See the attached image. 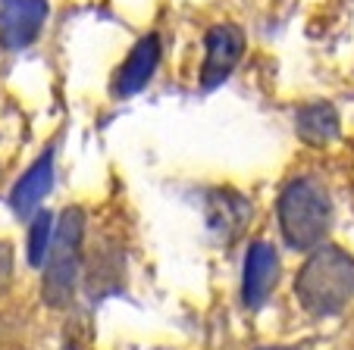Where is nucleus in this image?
Segmentation results:
<instances>
[{"label":"nucleus","instance_id":"nucleus-1","mask_svg":"<svg viewBox=\"0 0 354 350\" xmlns=\"http://www.w3.org/2000/svg\"><path fill=\"white\" fill-rule=\"evenodd\" d=\"M295 298L317 319L339 316L354 300V257L342 247H314L295 278Z\"/></svg>","mask_w":354,"mask_h":350},{"label":"nucleus","instance_id":"nucleus-2","mask_svg":"<svg viewBox=\"0 0 354 350\" xmlns=\"http://www.w3.org/2000/svg\"><path fill=\"white\" fill-rule=\"evenodd\" d=\"M82 241H85V213L79 206H69L60 213V222L54 225V238L44 257V282L41 298L50 310H66L75 298V282L82 269Z\"/></svg>","mask_w":354,"mask_h":350},{"label":"nucleus","instance_id":"nucleus-3","mask_svg":"<svg viewBox=\"0 0 354 350\" xmlns=\"http://www.w3.org/2000/svg\"><path fill=\"white\" fill-rule=\"evenodd\" d=\"M282 238L292 251H314L323 244L333 222V204L323 185L314 179H295L286 185L276 204Z\"/></svg>","mask_w":354,"mask_h":350},{"label":"nucleus","instance_id":"nucleus-4","mask_svg":"<svg viewBox=\"0 0 354 350\" xmlns=\"http://www.w3.org/2000/svg\"><path fill=\"white\" fill-rule=\"evenodd\" d=\"M47 19V0H0V44L22 50L41 35Z\"/></svg>","mask_w":354,"mask_h":350},{"label":"nucleus","instance_id":"nucleus-5","mask_svg":"<svg viewBox=\"0 0 354 350\" xmlns=\"http://www.w3.org/2000/svg\"><path fill=\"white\" fill-rule=\"evenodd\" d=\"M241 53H245V35L239 26H214L207 32V57H204V69H201V85L216 88L232 75L239 66Z\"/></svg>","mask_w":354,"mask_h":350},{"label":"nucleus","instance_id":"nucleus-6","mask_svg":"<svg viewBox=\"0 0 354 350\" xmlns=\"http://www.w3.org/2000/svg\"><path fill=\"white\" fill-rule=\"evenodd\" d=\"M279 278V253L273 244H251L245 257V282H241V298L245 307H263V300L270 298V291L276 288Z\"/></svg>","mask_w":354,"mask_h":350},{"label":"nucleus","instance_id":"nucleus-7","mask_svg":"<svg viewBox=\"0 0 354 350\" xmlns=\"http://www.w3.org/2000/svg\"><path fill=\"white\" fill-rule=\"evenodd\" d=\"M157 63H160V38L147 35L132 47V53L126 57V63L120 66L113 79V94L116 97H132L141 88H147V81L154 79Z\"/></svg>","mask_w":354,"mask_h":350},{"label":"nucleus","instance_id":"nucleus-8","mask_svg":"<svg viewBox=\"0 0 354 350\" xmlns=\"http://www.w3.org/2000/svg\"><path fill=\"white\" fill-rule=\"evenodd\" d=\"M50 188H54V150L41 153V157L28 166L26 175L16 182L13 194H10V206H13V213L22 216V219L32 216V213L41 206V200L50 194Z\"/></svg>","mask_w":354,"mask_h":350},{"label":"nucleus","instance_id":"nucleus-9","mask_svg":"<svg viewBox=\"0 0 354 350\" xmlns=\"http://www.w3.org/2000/svg\"><path fill=\"white\" fill-rule=\"evenodd\" d=\"M295 132L304 144L323 147L329 141L339 138V113L329 104H308L301 106L298 116H295Z\"/></svg>","mask_w":354,"mask_h":350},{"label":"nucleus","instance_id":"nucleus-10","mask_svg":"<svg viewBox=\"0 0 354 350\" xmlns=\"http://www.w3.org/2000/svg\"><path fill=\"white\" fill-rule=\"evenodd\" d=\"M50 238H54V216L47 210L35 213L32 225H28V263L41 266L47 257V247H50Z\"/></svg>","mask_w":354,"mask_h":350},{"label":"nucleus","instance_id":"nucleus-11","mask_svg":"<svg viewBox=\"0 0 354 350\" xmlns=\"http://www.w3.org/2000/svg\"><path fill=\"white\" fill-rule=\"evenodd\" d=\"M10 278H13V247L7 241H0V294L7 291Z\"/></svg>","mask_w":354,"mask_h":350},{"label":"nucleus","instance_id":"nucleus-12","mask_svg":"<svg viewBox=\"0 0 354 350\" xmlns=\"http://www.w3.org/2000/svg\"><path fill=\"white\" fill-rule=\"evenodd\" d=\"M261 350H304V347H261Z\"/></svg>","mask_w":354,"mask_h":350}]
</instances>
